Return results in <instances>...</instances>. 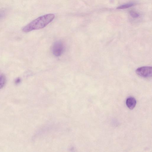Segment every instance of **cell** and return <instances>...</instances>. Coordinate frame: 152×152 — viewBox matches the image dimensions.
Wrapping results in <instances>:
<instances>
[{"instance_id": "obj_1", "label": "cell", "mask_w": 152, "mask_h": 152, "mask_svg": "<svg viewBox=\"0 0 152 152\" xmlns=\"http://www.w3.org/2000/svg\"><path fill=\"white\" fill-rule=\"evenodd\" d=\"M55 17L54 15L51 13L40 16L23 27L22 31L25 32H28L42 28L52 21Z\"/></svg>"}, {"instance_id": "obj_2", "label": "cell", "mask_w": 152, "mask_h": 152, "mask_svg": "<svg viewBox=\"0 0 152 152\" xmlns=\"http://www.w3.org/2000/svg\"><path fill=\"white\" fill-rule=\"evenodd\" d=\"M135 72L136 74L141 77L149 78L152 76V67L150 66H142L137 69Z\"/></svg>"}, {"instance_id": "obj_3", "label": "cell", "mask_w": 152, "mask_h": 152, "mask_svg": "<svg viewBox=\"0 0 152 152\" xmlns=\"http://www.w3.org/2000/svg\"><path fill=\"white\" fill-rule=\"evenodd\" d=\"M64 50V45L61 41L55 42L52 46V52L55 56H61L63 53Z\"/></svg>"}, {"instance_id": "obj_4", "label": "cell", "mask_w": 152, "mask_h": 152, "mask_svg": "<svg viewBox=\"0 0 152 152\" xmlns=\"http://www.w3.org/2000/svg\"><path fill=\"white\" fill-rule=\"evenodd\" d=\"M126 104L128 107L132 110L134 108L136 104V101L133 97H128L126 100Z\"/></svg>"}, {"instance_id": "obj_5", "label": "cell", "mask_w": 152, "mask_h": 152, "mask_svg": "<svg viewBox=\"0 0 152 152\" xmlns=\"http://www.w3.org/2000/svg\"><path fill=\"white\" fill-rule=\"evenodd\" d=\"M134 5L133 3H129L121 5L118 7L117 9H125L130 7Z\"/></svg>"}, {"instance_id": "obj_6", "label": "cell", "mask_w": 152, "mask_h": 152, "mask_svg": "<svg viewBox=\"0 0 152 152\" xmlns=\"http://www.w3.org/2000/svg\"><path fill=\"white\" fill-rule=\"evenodd\" d=\"M6 81V78L4 75L0 76V89L2 88L4 85Z\"/></svg>"}, {"instance_id": "obj_7", "label": "cell", "mask_w": 152, "mask_h": 152, "mask_svg": "<svg viewBox=\"0 0 152 152\" xmlns=\"http://www.w3.org/2000/svg\"><path fill=\"white\" fill-rule=\"evenodd\" d=\"M130 14L132 17L134 18H137L139 16V15L138 13L133 11H131L130 12Z\"/></svg>"}, {"instance_id": "obj_8", "label": "cell", "mask_w": 152, "mask_h": 152, "mask_svg": "<svg viewBox=\"0 0 152 152\" xmlns=\"http://www.w3.org/2000/svg\"><path fill=\"white\" fill-rule=\"evenodd\" d=\"M21 79L20 77H18L16 78L15 80V83L16 84H19L21 82Z\"/></svg>"}, {"instance_id": "obj_9", "label": "cell", "mask_w": 152, "mask_h": 152, "mask_svg": "<svg viewBox=\"0 0 152 152\" xmlns=\"http://www.w3.org/2000/svg\"><path fill=\"white\" fill-rule=\"evenodd\" d=\"M3 16V14L1 13H0V19Z\"/></svg>"}]
</instances>
